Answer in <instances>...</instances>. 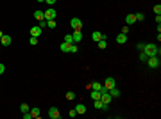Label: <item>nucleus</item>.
Listing matches in <instances>:
<instances>
[{
  "label": "nucleus",
  "mask_w": 161,
  "mask_h": 119,
  "mask_svg": "<svg viewBox=\"0 0 161 119\" xmlns=\"http://www.w3.org/2000/svg\"><path fill=\"white\" fill-rule=\"evenodd\" d=\"M141 52H145V53H147V57H154V55H158V57H159V53H161L159 48H158L154 43H145V46H143Z\"/></svg>",
  "instance_id": "f257e3e1"
},
{
  "label": "nucleus",
  "mask_w": 161,
  "mask_h": 119,
  "mask_svg": "<svg viewBox=\"0 0 161 119\" xmlns=\"http://www.w3.org/2000/svg\"><path fill=\"white\" fill-rule=\"evenodd\" d=\"M147 66L151 68V70H158L161 66V59L158 57V55H154V57H149L147 59Z\"/></svg>",
  "instance_id": "f03ea898"
},
{
  "label": "nucleus",
  "mask_w": 161,
  "mask_h": 119,
  "mask_svg": "<svg viewBox=\"0 0 161 119\" xmlns=\"http://www.w3.org/2000/svg\"><path fill=\"white\" fill-rule=\"evenodd\" d=\"M56 16H57V11L54 9V7H49L43 12V20H56Z\"/></svg>",
  "instance_id": "7ed1b4c3"
},
{
  "label": "nucleus",
  "mask_w": 161,
  "mask_h": 119,
  "mask_svg": "<svg viewBox=\"0 0 161 119\" xmlns=\"http://www.w3.org/2000/svg\"><path fill=\"white\" fill-rule=\"evenodd\" d=\"M102 85L109 91V89H113V87H116V80L113 78V77H108V78L104 80V84H102Z\"/></svg>",
  "instance_id": "20e7f679"
},
{
  "label": "nucleus",
  "mask_w": 161,
  "mask_h": 119,
  "mask_svg": "<svg viewBox=\"0 0 161 119\" xmlns=\"http://www.w3.org/2000/svg\"><path fill=\"white\" fill-rule=\"evenodd\" d=\"M70 27L73 30H80V29H82V21H80L79 18H72V20H70Z\"/></svg>",
  "instance_id": "39448f33"
},
{
  "label": "nucleus",
  "mask_w": 161,
  "mask_h": 119,
  "mask_svg": "<svg viewBox=\"0 0 161 119\" xmlns=\"http://www.w3.org/2000/svg\"><path fill=\"white\" fill-rule=\"evenodd\" d=\"M49 117L50 119H59L61 117L59 109H57V107H50V109H49Z\"/></svg>",
  "instance_id": "423d86ee"
},
{
  "label": "nucleus",
  "mask_w": 161,
  "mask_h": 119,
  "mask_svg": "<svg viewBox=\"0 0 161 119\" xmlns=\"http://www.w3.org/2000/svg\"><path fill=\"white\" fill-rule=\"evenodd\" d=\"M91 39L97 43V41H100V39H106V36L102 32H99V30H95V32H91Z\"/></svg>",
  "instance_id": "0eeeda50"
},
{
  "label": "nucleus",
  "mask_w": 161,
  "mask_h": 119,
  "mask_svg": "<svg viewBox=\"0 0 161 119\" xmlns=\"http://www.w3.org/2000/svg\"><path fill=\"white\" fill-rule=\"evenodd\" d=\"M72 37H73V43H80V41H82V32H80V30H73Z\"/></svg>",
  "instance_id": "6e6552de"
},
{
  "label": "nucleus",
  "mask_w": 161,
  "mask_h": 119,
  "mask_svg": "<svg viewBox=\"0 0 161 119\" xmlns=\"http://www.w3.org/2000/svg\"><path fill=\"white\" fill-rule=\"evenodd\" d=\"M72 45H73V43H72ZM70 43H65V41H63V43H61L59 45V50L61 52H65V53H70V46H72Z\"/></svg>",
  "instance_id": "1a4fd4ad"
},
{
  "label": "nucleus",
  "mask_w": 161,
  "mask_h": 119,
  "mask_svg": "<svg viewBox=\"0 0 161 119\" xmlns=\"http://www.w3.org/2000/svg\"><path fill=\"white\" fill-rule=\"evenodd\" d=\"M11 36H6V34H4V36H2V39H0V45H2V46H9L11 45Z\"/></svg>",
  "instance_id": "9d476101"
},
{
  "label": "nucleus",
  "mask_w": 161,
  "mask_h": 119,
  "mask_svg": "<svg viewBox=\"0 0 161 119\" xmlns=\"http://www.w3.org/2000/svg\"><path fill=\"white\" fill-rule=\"evenodd\" d=\"M41 30H43V29H40L38 25H36V27H32V29H30V36H34V37H40V36H41Z\"/></svg>",
  "instance_id": "9b49d317"
},
{
  "label": "nucleus",
  "mask_w": 161,
  "mask_h": 119,
  "mask_svg": "<svg viewBox=\"0 0 161 119\" xmlns=\"http://www.w3.org/2000/svg\"><path fill=\"white\" fill-rule=\"evenodd\" d=\"M116 43H118V45H125V43H127V36L120 32V34L116 36Z\"/></svg>",
  "instance_id": "f8f14e48"
},
{
  "label": "nucleus",
  "mask_w": 161,
  "mask_h": 119,
  "mask_svg": "<svg viewBox=\"0 0 161 119\" xmlns=\"http://www.w3.org/2000/svg\"><path fill=\"white\" fill-rule=\"evenodd\" d=\"M75 110H77V114H86V105H84V103H77V105H75Z\"/></svg>",
  "instance_id": "ddd939ff"
},
{
  "label": "nucleus",
  "mask_w": 161,
  "mask_h": 119,
  "mask_svg": "<svg viewBox=\"0 0 161 119\" xmlns=\"http://www.w3.org/2000/svg\"><path fill=\"white\" fill-rule=\"evenodd\" d=\"M109 94H111V98H113V99L120 98V91L116 89V87H113V89H109Z\"/></svg>",
  "instance_id": "4468645a"
},
{
  "label": "nucleus",
  "mask_w": 161,
  "mask_h": 119,
  "mask_svg": "<svg viewBox=\"0 0 161 119\" xmlns=\"http://www.w3.org/2000/svg\"><path fill=\"white\" fill-rule=\"evenodd\" d=\"M132 23H136L134 14H127V16H125V25H132Z\"/></svg>",
  "instance_id": "2eb2a0df"
},
{
  "label": "nucleus",
  "mask_w": 161,
  "mask_h": 119,
  "mask_svg": "<svg viewBox=\"0 0 161 119\" xmlns=\"http://www.w3.org/2000/svg\"><path fill=\"white\" fill-rule=\"evenodd\" d=\"M29 112H30V116H32V117H40V116H41V112H40V109H38V107L30 109Z\"/></svg>",
  "instance_id": "dca6fc26"
},
{
  "label": "nucleus",
  "mask_w": 161,
  "mask_h": 119,
  "mask_svg": "<svg viewBox=\"0 0 161 119\" xmlns=\"http://www.w3.org/2000/svg\"><path fill=\"white\" fill-rule=\"evenodd\" d=\"M90 96H91V99H100V91H95V89H91Z\"/></svg>",
  "instance_id": "f3484780"
},
{
  "label": "nucleus",
  "mask_w": 161,
  "mask_h": 119,
  "mask_svg": "<svg viewBox=\"0 0 161 119\" xmlns=\"http://www.w3.org/2000/svg\"><path fill=\"white\" fill-rule=\"evenodd\" d=\"M90 87H91V89H95V91H100L102 87H104V85H102L100 82H93V84H91Z\"/></svg>",
  "instance_id": "a211bd4d"
},
{
  "label": "nucleus",
  "mask_w": 161,
  "mask_h": 119,
  "mask_svg": "<svg viewBox=\"0 0 161 119\" xmlns=\"http://www.w3.org/2000/svg\"><path fill=\"white\" fill-rule=\"evenodd\" d=\"M138 59H140V62H147V59H149V57H147V53H145V52H140Z\"/></svg>",
  "instance_id": "6ab92c4d"
},
{
  "label": "nucleus",
  "mask_w": 161,
  "mask_h": 119,
  "mask_svg": "<svg viewBox=\"0 0 161 119\" xmlns=\"http://www.w3.org/2000/svg\"><path fill=\"white\" fill-rule=\"evenodd\" d=\"M97 46H99L100 50H104L106 46H108V43H106V39H100V41H97Z\"/></svg>",
  "instance_id": "aec40b11"
},
{
  "label": "nucleus",
  "mask_w": 161,
  "mask_h": 119,
  "mask_svg": "<svg viewBox=\"0 0 161 119\" xmlns=\"http://www.w3.org/2000/svg\"><path fill=\"white\" fill-rule=\"evenodd\" d=\"M134 18H136V21H143V20H145V14H143V12H136Z\"/></svg>",
  "instance_id": "412c9836"
},
{
  "label": "nucleus",
  "mask_w": 161,
  "mask_h": 119,
  "mask_svg": "<svg viewBox=\"0 0 161 119\" xmlns=\"http://www.w3.org/2000/svg\"><path fill=\"white\" fill-rule=\"evenodd\" d=\"M47 29H56V20H47Z\"/></svg>",
  "instance_id": "4be33fe9"
},
{
  "label": "nucleus",
  "mask_w": 161,
  "mask_h": 119,
  "mask_svg": "<svg viewBox=\"0 0 161 119\" xmlns=\"http://www.w3.org/2000/svg\"><path fill=\"white\" fill-rule=\"evenodd\" d=\"M66 99L73 101V99H75V92H73V91H68V92H66Z\"/></svg>",
  "instance_id": "5701e85b"
},
{
  "label": "nucleus",
  "mask_w": 161,
  "mask_h": 119,
  "mask_svg": "<svg viewBox=\"0 0 161 119\" xmlns=\"http://www.w3.org/2000/svg\"><path fill=\"white\" fill-rule=\"evenodd\" d=\"M34 18L36 20H43V11H34Z\"/></svg>",
  "instance_id": "b1692460"
},
{
  "label": "nucleus",
  "mask_w": 161,
  "mask_h": 119,
  "mask_svg": "<svg viewBox=\"0 0 161 119\" xmlns=\"http://www.w3.org/2000/svg\"><path fill=\"white\" fill-rule=\"evenodd\" d=\"M20 112L22 114H23V112H29V105H27V103H22L20 105Z\"/></svg>",
  "instance_id": "393cba45"
},
{
  "label": "nucleus",
  "mask_w": 161,
  "mask_h": 119,
  "mask_svg": "<svg viewBox=\"0 0 161 119\" xmlns=\"http://www.w3.org/2000/svg\"><path fill=\"white\" fill-rule=\"evenodd\" d=\"M68 116H70V119H73V117H77L79 114H77V110H75V109H70V112H68Z\"/></svg>",
  "instance_id": "a878e982"
},
{
  "label": "nucleus",
  "mask_w": 161,
  "mask_h": 119,
  "mask_svg": "<svg viewBox=\"0 0 161 119\" xmlns=\"http://www.w3.org/2000/svg\"><path fill=\"white\" fill-rule=\"evenodd\" d=\"M65 43H73V37H72V34H66V36H65Z\"/></svg>",
  "instance_id": "bb28decb"
},
{
  "label": "nucleus",
  "mask_w": 161,
  "mask_h": 119,
  "mask_svg": "<svg viewBox=\"0 0 161 119\" xmlns=\"http://www.w3.org/2000/svg\"><path fill=\"white\" fill-rule=\"evenodd\" d=\"M29 43H30V45H32V46H36V45H38V37H34V36H30Z\"/></svg>",
  "instance_id": "cd10ccee"
},
{
  "label": "nucleus",
  "mask_w": 161,
  "mask_h": 119,
  "mask_svg": "<svg viewBox=\"0 0 161 119\" xmlns=\"http://www.w3.org/2000/svg\"><path fill=\"white\" fill-rule=\"evenodd\" d=\"M154 14H161V5H159V4L154 5Z\"/></svg>",
  "instance_id": "c85d7f7f"
},
{
  "label": "nucleus",
  "mask_w": 161,
  "mask_h": 119,
  "mask_svg": "<svg viewBox=\"0 0 161 119\" xmlns=\"http://www.w3.org/2000/svg\"><path fill=\"white\" fill-rule=\"evenodd\" d=\"M40 29H47V20H40V25H38Z\"/></svg>",
  "instance_id": "c756f323"
},
{
  "label": "nucleus",
  "mask_w": 161,
  "mask_h": 119,
  "mask_svg": "<svg viewBox=\"0 0 161 119\" xmlns=\"http://www.w3.org/2000/svg\"><path fill=\"white\" fill-rule=\"evenodd\" d=\"M77 50H79V48H77V45L73 43V45L70 46V53H77Z\"/></svg>",
  "instance_id": "7c9ffc66"
},
{
  "label": "nucleus",
  "mask_w": 161,
  "mask_h": 119,
  "mask_svg": "<svg viewBox=\"0 0 161 119\" xmlns=\"http://www.w3.org/2000/svg\"><path fill=\"white\" fill-rule=\"evenodd\" d=\"M122 34H125V36L129 34V25H125V27H122Z\"/></svg>",
  "instance_id": "2f4dec72"
},
{
  "label": "nucleus",
  "mask_w": 161,
  "mask_h": 119,
  "mask_svg": "<svg viewBox=\"0 0 161 119\" xmlns=\"http://www.w3.org/2000/svg\"><path fill=\"white\" fill-rule=\"evenodd\" d=\"M4 73H6V66L0 62V75H4Z\"/></svg>",
  "instance_id": "473e14b6"
},
{
  "label": "nucleus",
  "mask_w": 161,
  "mask_h": 119,
  "mask_svg": "<svg viewBox=\"0 0 161 119\" xmlns=\"http://www.w3.org/2000/svg\"><path fill=\"white\" fill-rule=\"evenodd\" d=\"M45 2H47V4H49V5H50V7H54V4H56V2H57V0H45Z\"/></svg>",
  "instance_id": "72a5a7b5"
},
{
  "label": "nucleus",
  "mask_w": 161,
  "mask_h": 119,
  "mask_svg": "<svg viewBox=\"0 0 161 119\" xmlns=\"http://www.w3.org/2000/svg\"><path fill=\"white\" fill-rule=\"evenodd\" d=\"M143 46H145V43H138V45H136V48L140 50V52H141V50H143Z\"/></svg>",
  "instance_id": "f704fd0d"
},
{
  "label": "nucleus",
  "mask_w": 161,
  "mask_h": 119,
  "mask_svg": "<svg viewBox=\"0 0 161 119\" xmlns=\"http://www.w3.org/2000/svg\"><path fill=\"white\" fill-rule=\"evenodd\" d=\"M32 116H30V112H23V119H30Z\"/></svg>",
  "instance_id": "c9c22d12"
},
{
  "label": "nucleus",
  "mask_w": 161,
  "mask_h": 119,
  "mask_svg": "<svg viewBox=\"0 0 161 119\" xmlns=\"http://www.w3.org/2000/svg\"><path fill=\"white\" fill-rule=\"evenodd\" d=\"M156 23H161V14H156Z\"/></svg>",
  "instance_id": "e433bc0d"
},
{
  "label": "nucleus",
  "mask_w": 161,
  "mask_h": 119,
  "mask_svg": "<svg viewBox=\"0 0 161 119\" xmlns=\"http://www.w3.org/2000/svg\"><path fill=\"white\" fill-rule=\"evenodd\" d=\"M2 36H4V32H2V30H0V39H2Z\"/></svg>",
  "instance_id": "4c0bfd02"
},
{
  "label": "nucleus",
  "mask_w": 161,
  "mask_h": 119,
  "mask_svg": "<svg viewBox=\"0 0 161 119\" xmlns=\"http://www.w3.org/2000/svg\"><path fill=\"white\" fill-rule=\"evenodd\" d=\"M36 2H45V0H36Z\"/></svg>",
  "instance_id": "58836bf2"
}]
</instances>
